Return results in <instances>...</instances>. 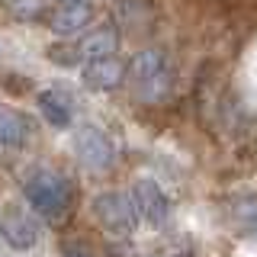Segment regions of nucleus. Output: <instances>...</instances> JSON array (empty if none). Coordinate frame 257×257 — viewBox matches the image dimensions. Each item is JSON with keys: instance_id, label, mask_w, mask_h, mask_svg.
I'll list each match as a JSON object with an SVG mask.
<instances>
[{"instance_id": "0eeeda50", "label": "nucleus", "mask_w": 257, "mask_h": 257, "mask_svg": "<svg viewBox=\"0 0 257 257\" xmlns=\"http://www.w3.org/2000/svg\"><path fill=\"white\" fill-rule=\"evenodd\" d=\"M93 23V7L90 0H64V4L48 16V26H52L55 36H77V32H87V26Z\"/></svg>"}, {"instance_id": "f8f14e48", "label": "nucleus", "mask_w": 257, "mask_h": 257, "mask_svg": "<svg viewBox=\"0 0 257 257\" xmlns=\"http://www.w3.org/2000/svg\"><path fill=\"white\" fill-rule=\"evenodd\" d=\"M228 219L244 238H257V193H238L228 199Z\"/></svg>"}, {"instance_id": "f257e3e1", "label": "nucleus", "mask_w": 257, "mask_h": 257, "mask_svg": "<svg viewBox=\"0 0 257 257\" xmlns=\"http://www.w3.org/2000/svg\"><path fill=\"white\" fill-rule=\"evenodd\" d=\"M128 84L142 103H164L174 90V64L161 48H142L128 64Z\"/></svg>"}, {"instance_id": "1a4fd4ad", "label": "nucleus", "mask_w": 257, "mask_h": 257, "mask_svg": "<svg viewBox=\"0 0 257 257\" xmlns=\"http://www.w3.org/2000/svg\"><path fill=\"white\" fill-rule=\"evenodd\" d=\"M116 20L128 36H148V32L155 29L158 13H155V4H151V0H122V4L116 7Z\"/></svg>"}, {"instance_id": "4468645a", "label": "nucleus", "mask_w": 257, "mask_h": 257, "mask_svg": "<svg viewBox=\"0 0 257 257\" xmlns=\"http://www.w3.org/2000/svg\"><path fill=\"white\" fill-rule=\"evenodd\" d=\"M10 13L23 23H39L48 16V0H10Z\"/></svg>"}, {"instance_id": "20e7f679", "label": "nucleus", "mask_w": 257, "mask_h": 257, "mask_svg": "<svg viewBox=\"0 0 257 257\" xmlns=\"http://www.w3.org/2000/svg\"><path fill=\"white\" fill-rule=\"evenodd\" d=\"M36 209L29 203L26 206H7L0 212V235H4L16 251H29V247L39 244V235H42V225L36 219Z\"/></svg>"}, {"instance_id": "39448f33", "label": "nucleus", "mask_w": 257, "mask_h": 257, "mask_svg": "<svg viewBox=\"0 0 257 257\" xmlns=\"http://www.w3.org/2000/svg\"><path fill=\"white\" fill-rule=\"evenodd\" d=\"M74 145H77V158L87 167H93V171H109L116 164V145H112V139L103 128L80 125L74 135Z\"/></svg>"}, {"instance_id": "2eb2a0df", "label": "nucleus", "mask_w": 257, "mask_h": 257, "mask_svg": "<svg viewBox=\"0 0 257 257\" xmlns=\"http://www.w3.org/2000/svg\"><path fill=\"white\" fill-rule=\"evenodd\" d=\"M68 257H90V254H68Z\"/></svg>"}, {"instance_id": "423d86ee", "label": "nucleus", "mask_w": 257, "mask_h": 257, "mask_svg": "<svg viewBox=\"0 0 257 257\" xmlns=\"http://www.w3.org/2000/svg\"><path fill=\"white\" fill-rule=\"evenodd\" d=\"M132 199H135V206H139L142 219L148 222V225H155V228L171 219V199H167V193L161 190V183H155L151 177H142V180H135Z\"/></svg>"}, {"instance_id": "6e6552de", "label": "nucleus", "mask_w": 257, "mask_h": 257, "mask_svg": "<svg viewBox=\"0 0 257 257\" xmlns=\"http://www.w3.org/2000/svg\"><path fill=\"white\" fill-rule=\"evenodd\" d=\"M125 80V64L116 55H103V58H90L84 61V84L90 90H116Z\"/></svg>"}, {"instance_id": "9b49d317", "label": "nucleus", "mask_w": 257, "mask_h": 257, "mask_svg": "<svg viewBox=\"0 0 257 257\" xmlns=\"http://www.w3.org/2000/svg\"><path fill=\"white\" fill-rule=\"evenodd\" d=\"M36 106H39V112L48 119V125H55V128H68L71 119H74L71 100H68L61 90H39V93H36Z\"/></svg>"}, {"instance_id": "7ed1b4c3", "label": "nucleus", "mask_w": 257, "mask_h": 257, "mask_svg": "<svg viewBox=\"0 0 257 257\" xmlns=\"http://www.w3.org/2000/svg\"><path fill=\"white\" fill-rule=\"evenodd\" d=\"M93 215L109 235H119V238L132 235V231L139 228V219H142L132 193H119V190L100 193V196L93 199Z\"/></svg>"}, {"instance_id": "ddd939ff", "label": "nucleus", "mask_w": 257, "mask_h": 257, "mask_svg": "<svg viewBox=\"0 0 257 257\" xmlns=\"http://www.w3.org/2000/svg\"><path fill=\"white\" fill-rule=\"evenodd\" d=\"M116 45H119V36L112 26H103V29H93L80 39L77 45V55L80 61H90V58H103V55H116Z\"/></svg>"}, {"instance_id": "9d476101", "label": "nucleus", "mask_w": 257, "mask_h": 257, "mask_svg": "<svg viewBox=\"0 0 257 257\" xmlns=\"http://www.w3.org/2000/svg\"><path fill=\"white\" fill-rule=\"evenodd\" d=\"M32 135V122L20 109L0 103V145L4 148H23Z\"/></svg>"}, {"instance_id": "f03ea898", "label": "nucleus", "mask_w": 257, "mask_h": 257, "mask_svg": "<svg viewBox=\"0 0 257 257\" xmlns=\"http://www.w3.org/2000/svg\"><path fill=\"white\" fill-rule=\"evenodd\" d=\"M23 196H26V203L48 222L61 219L71 209V187H68V180L55 171H32L26 180H23Z\"/></svg>"}]
</instances>
